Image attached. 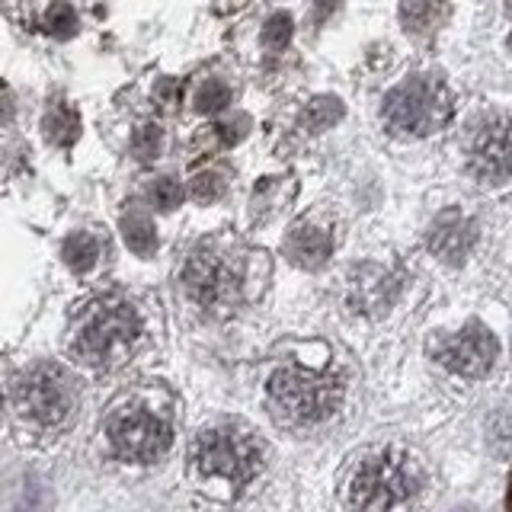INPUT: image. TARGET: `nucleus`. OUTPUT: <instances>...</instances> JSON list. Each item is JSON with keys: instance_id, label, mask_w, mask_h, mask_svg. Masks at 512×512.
Wrapping results in <instances>:
<instances>
[{"instance_id": "12", "label": "nucleus", "mask_w": 512, "mask_h": 512, "mask_svg": "<svg viewBox=\"0 0 512 512\" xmlns=\"http://www.w3.org/2000/svg\"><path fill=\"white\" fill-rule=\"evenodd\" d=\"M426 244L439 263L461 266L477 244V221L471 215H464L461 208H445V212L429 224Z\"/></svg>"}, {"instance_id": "21", "label": "nucleus", "mask_w": 512, "mask_h": 512, "mask_svg": "<svg viewBox=\"0 0 512 512\" xmlns=\"http://www.w3.org/2000/svg\"><path fill=\"white\" fill-rule=\"evenodd\" d=\"M224 189H228V173L221 170H202L196 180L189 183V196L196 202H215L224 196Z\"/></svg>"}, {"instance_id": "18", "label": "nucleus", "mask_w": 512, "mask_h": 512, "mask_svg": "<svg viewBox=\"0 0 512 512\" xmlns=\"http://www.w3.org/2000/svg\"><path fill=\"white\" fill-rule=\"evenodd\" d=\"M61 256L74 272H90L96 263H100V240H96L93 234H87V231H77V234H71L68 240H64Z\"/></svg>"}, {"instance_id": "7", "label": "nucleus", "mask_w": 512, "mask_h": 512, "mask_svg": "<svg viewBox=\"0 0 512 512\" xmlns=\"http://www.w3.org/2000/svg\"><path fill=\"white\" fill-rule=\"evenodd\" d=\"M106 436H109L112 452H116L122 461L151 464L170 448L173 426H170L167 416L154 413L151 407L128 404V407H119L109 416Z\"/></svg>"}, {"instance_id": "29", "label": "nucleus", "mask_w": 512, "mask_h": 512, "mask_svg": "<svg viewBox=\"0 0 512 512\" xmlns=\"http://www.w3.org/2000/svg\"><path fill=\"white\" fill-rule=\"evenodd\" d=\"M506 13H509V23H512V0H509V4H506Z\"/></svg>"}, {"instance_id": "15", "label": "nucleus", "mask_w": 512, "mask_h": 512, "mask_svg": "<svg viewBox=\"0 0 512 512\" xmlns=\"http://www.w3.org/2000/svg\"><path fill=\"white\" fill-rule=\"evenodd\" d=\"M77 135H80L77 109L64 100H52V106H48V112H45V138L52 144H58V148H71V144L77 141Z\"/></svg>"}, {"instance_id": "1", "label": "nucleus", "mask_w": 512, "mask_h": 512, "mask_svg": "<svg viewBox=\"0 0 512 512\" xmlns=\"http://www.w3.org/2000/svg\"><path fill=\"white\" fill-rule=\"evenodd\" d=\"M426 487V468L407 448H375L368 452L349 477L346 503L356 509H394L407 506Z\"/></svg>"}, {"instance_id": "19", "label": "nucleus", "mask_w": 512, "mask_h": 512, "mask_svg": "<svg viewBox=\"0 0 512 512\" xmlns=\"http://www.w3.org/2000/svg\"><path fill=\"white\" fill-rule=\"evenodd\" d=\"M42 26L45 32H52L55 39H71L77 32V13L68 0H48L42 13Z\"/></svg>"}, {"instance_id": "28", "label": "nucleus", "mask_w": 512, "mask_h": 512, "mask_svg": "<svg viewBox=\"0 0 512 512\" xmlns=\"http://www.w3.org/2000/svg\"><path fill=\"white\" fill-rule=\"evenodd\" d=\"M506 506L512 509V477H509V493H506Z\"/></svg>"}, {"instance_id": "24", "label": "nucleus", "mask_w": 512, "mask_h": 512, "mask_svg": "<svg viewBox=\"0 0 512 512\" xmlns=\"http://www.w3.org/2000/svg\"><path fill=\"white\" fill-rule=\"evenodd\" d=\"M160 144H164V135H160L157 125H141L132 138V148L141 160H154L160 154Z\"/></svg>"}, {"instance_id": "10", "label": "nucleus", "mask_w": 512, "mask_h": 512, "mask_svg": "<svg viewBox=\"0 0 512 512\" xmlns=\"http://www.w3.org/2000/svg\"><path fill=\"white\" fill-rule=\"evenodd\" d=\"M429 352L432 359L458 378H484L493 368L500 346H496V336L480 320H471L455 333H439Z\"/></svg>"}, {"instance_id": "17", "label": "nucleus", "mask_w": 512, "mask_h": 512, "mask_svg": "<svg viewBox=\"0 0 512 512\" xmlns=\"http://www.w3.org/2000/svg\"><path fill=\"white\" fill-rule=\"evenodd\" d=\"M343 103L336 100V96H317V100H311L308 106H304L301 112V128L304 132H327V128H333L336 122L343 119Z\"/></svg>"}, {"instance_id": "3", "label": "nucleus", "mask_w": 512, "mask_h": 512, "mask_svg": "<svg viewBox=\"0 0 512 512\" xmlns=\"http://www.w3.org/2000/svg\"><path fill=\"white\" fill-rule=\"evenodd\" d=\"M138 336L141 320L132 304L122 298H100L80 314L71 336V352L93 368H112L128 359Z\"/></svg>"}, {"instance_id": "27", "label": "nucleus", "mask_w": 512, "mask_h": 512, "mask_svg": "<svg viewBox=\"0 0 512 512\" xmlns=\"http://www.w3.org/2000/svg\"><path fill=\"white\" fill-rule=\"evenodd\" d=\"M157 100L164 103V109H173V103L180 100V87L170 84V80H167V84H160V87H157Z\"/></svg>"}, {"instance_id": "9", "label": "nucleus", "mask_w": 512, "mask_h": 512, "mask_svg": "<svg viewBox=\"0 0 512 512\" xmlns=\"http://www.w3.org/2000/svg\"><path fill=\"white\" fill-rule=\"evenodd\" d=\"M16 404L39 426H61L77 404L74 381L58 365H36L16 384Z\"/></svg>"}, {"instance_id": "14", "label": "nucleus", "mask_w": 512, "mask_h": 512, "mask_svg": "<svg viewBox=\"0 0 512 512\" xmlns=\"http://www.w3.org/2000/svg\"><path fill=\"white\" fill-rule=\"evenodd\" d=\"M400 26L413 42H429L436 39V32L448 23L452 7L445 0H400Z\"/></svg>"}, {"instance_id": "11", "label": "nucleus", "mask_w": 512, "mask_h": 512, "mask_svg": "<svg viewBox=\"0 0 512 512\" xmlns=\"http://www.w3.org/2000/svg\"><path fill=\"white\" fill-rule=\"evenodd\" d=\"M397 295V276L391 269L365 263L349 269V276L343 282V301L349 311L365 314V317H378L394 304Z\"/></svg>"}, {"instance_id": "8", "label": "nucleus", "mask_w": 512, "mask_h": 512, "mask_svg": "<svg viewBox=\"0 0 512 512\" xmlns=\"http://www.w3.org/2000/svg\"><path fill=\"white\" fill-rule=\"evenodd\" d=\"M464 164L480 183L512 180V119L503 112H487L471 122L464 135Z\"/></svg>"}, {"instance_id": "25", "label": "nucleus", "mask_w": 512, "mask_h": 512, "mask_svg": "<svg viewBox=\"0 0 512 512\" xmlns=\"http://www.w3.org/2000/svg\"><path fill=\"white\" fill-rule=\"evenodd\" d=\"M247 125L250 119L247 116H240V119H228V122H218L212 125V135L224 144V148H231V144H237L240 138L247 135Z\"/></svg>"}, {"instance_id": "4", "label": "nucleus", "mask_w": 512, "mask_h": 512, "mask_svg": "<svg viewBox=\"0 0 512 512\" xmlns=\"http://www.w3.org/2000/svg\"><path fill=\"white\" fill-rule=\"evenodd\" d=\"M455 112V96L436 74H410L397 84L381 106V122L388 132L404 138H426L448 125Z\"/></svg>"}, {"instance_id": "23", "label": "nucleus", "mask_w": 512, "mask_h": 512, "mask_svg": "<svg viewBox=\"0 0 512 512\" xmlns=\"http://www.w3.org/2000/svg\"><path fill=\"white\" fill-rule=\"evenodd\" d=\"M295 23H292V16L288 13H272L269 16V23L263 26V45L266 48H272V52H282V48L292 42V29Z\"/></svg>"}, {"instance_id": "2", "label": "nucleus", "mask_w": 512, "mask_h": 512, "mask_svg": "<svg viewBox=\"0 0 512 512\" xmlns=\"http://www.w3.org/2000/svg\"><path fill=\"white\" fill-rule=\"evenodd\" d=\"M263 461L266 448L256 432L234 420L202 429L189 452L192 474L199 480H224L234 490H244L263 471Z\"/></svg>"}, {"instance_id": "6", "label": "nucleus", "mask_w": 512, "mask_h": 512, "mask_svg": "<svg viewBox=\"0 0 512 512\" xmlns=\"http://www.w3.org/2000/svg\"><path fill=\"white\" fill-rule=\"evenodd\" d=\"M247 266L244 256L221 244H199L183 266L186 295L205 311H231L244 298Z\"/></svg>"}, {"instance_id": "16", "label": "nucleus", "mask_w": 512, "mask_h": 512, "mask_svg": "<svg viewBox=\"0 0 512 512\" xmlns=\"http://www.w3.org/2000/svg\"><path fill=\"white\" fill-rule=\"evenodd\" d=\"M122 237L132 253L138 256H151L157 250V231L154 221L144 212H125L122 215Z\"/></svg>"}, {"instance_id": "22", "label": "nucleus", "mask_w": 512, "mask_h": 512, "mask_svg": "<svg viewBox=\"0 0 512 512\" xmlns=\"http://www.w3.org/2000/svg\"><path fill=\"white\" fill-rule=\"evenodd\" d=\"M186 199V189L180 180H173V176H160L151 186V202L160 208V212H173L176 205H183Z\"/></svg>"}, {"instance_id": "13", "label": "nucleus", "mask_w": 512, "mask_h": 512, "mask_svg": "<svg viewBox=\"0 0 512 512\" xmlns=\"http://www.w3.org/2000/svg\"><path fill=\"white\" fill-rule=\"evenodd\" d=\"M288 263H295L298 269H320L333 253V234L317 228L311 221H301L295 224L292 231H288L285 244H282Z\"/></svg>"}, {"instance_id": "5", "label": "nucleus", "mask_w": 512, "mask_h": 512, "mask_svg": "<svg viewBox=\"0 0 512 512\" xmlns=\"http://www.w3.org/2000/svg\"><path fill=\"white\" fill-rule=\"evenodd\" d=\"M269 410L276 423L304 429L324 423L336 413L343 400V381L324 372H304V368H282L269 378L266 388Z\"/></svg>"}, {"instance_id": "26", "label": "nucleus", "mask_w": 512, "mask_h": 512, "mask_svg": "<svg viewBox=\"0 0 512 512\" xmlns=\"http://www.w3.org/2000/svg\"><path fill=\"white\" fill-rule=\"evenodd\" d=\"M336 7H340V0H314V7H311V20H314V23H324Z\"/></svg>"}, {"instance_id": "20", "label": "nucleus", "mask_w": 512, "mask_h": 512, "mask_svg": "<svg viewBox=\"0 0 512 512\" xmlns=\"http://www.w3.org/2000/svg\"><path fill=\"white\" fill-rule=\"evenodd\" d=\"M228 103H231V90L224 80H205L196 90V96H192V106L205 112V116H215V112H221Z\"/></svg>"}]
</instances>
